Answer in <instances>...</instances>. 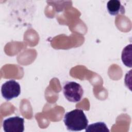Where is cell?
<instances>
[{
	"label": "cell",
	"mask_w": 132,
	"mask_h": 132,
	"mask_svg": "<svg viewBox=\"0 0 132 132\" xmlns=\"http://www.w3.org/2000/svg\"><path fill=\"white\" fill-rule=\"evenodd\" d=\"M63 122L68 130L75 131L85 129L88 124V120L84 111L80 109H75L67 112L64 114Z\"/></svg>",
	"instance_id": "6da1fadb"
},
{
	"label": "cell",
	"mask_w": 132,
	"mask_h": 132,
	"mask_svg": "<svg viewBox=\"0 0 132 132\" xmlns=\"http://www.w3.org/2000/svg\"><path fill=\"white\" fill-rule=\"evenodd\" d=\"M63 92L68 101L75 103L81 100L84 90L80 84L75 81H68L63 86Z\"/></svg>",
	"instance_id": "7a4b0ae2"
},
{
	"label": "cell",
	"mask_w": 132,
	"mask_h": 132,
	"mask_svg": "<svg viewBox=\"0 0 132 132\" xmlns=\"http://www.w3.org/2000/svg\"><path fill=\"white\" fill-rule=\"evenodd\" d=\"M3 97L7 101L18 97L21 93V87L19 82L14 80L7 81L3 84L1 88Z\"/></svg>",
	"instance_id": "3957f363"
},
{
	"label": "cell",
	"mask_w": 132,
	"mask_h": 132,
	"mask_svg": "<svg viewBox=\"0 0 132 132\" xmlns=\"http://www.w3.org/2000/svg\"><path fill=\"white\" fill-rule=\"evenodd\" d=\"M24 120L18 116L10 117L3 121V127L5 132H23Z\"/></svg>",
	"instance_id": "277c9868"
},
{
	"label": "cell",
	"mask_w": 132,
	"mask_h": 132,
	"mask_svg": "<svg viewBox=\"0 0 132 132\" xmlns=\"http://www.w3.org/2000/svg\"><path fill=\"white\" fill-rule=\"evenodd\" d=\"M107 9L110 14L116 15L118 14H124L125 8L120 1L110 0L107 4Z\"/></svg>",
	"instance_id": "5b68a950"
},
{
	"label": "cell",
	"mask_w": 132,
	"mask_h": 132,
	"mask_svg": "<svg viewBox=\"0 0 132 132\" xmlns=\"http://www.w3.org/2000/svg\"><path fill=\"white\" fill-rule=\"evenodd\" d=\"M85 130L86 132H109L106 124L102 122L92 123L87 126Z\"/></svg>",
	"instance_id": "8992f818"
},
{
	"label": "cell",
	"mask_w": 132,
	"mask_h": 132,
	"mask_svg": "<svg viewBox=\"0 0 132 132\" xmlns=\"http://www.w3.org/2000/svg\"><path fill=\"white\" fill-rule=\"evenodd\" d=\"M131 44L127 45L122 53V60L123 63L128 67H131Z\"/></svg>",
	"instance_id": "52a82bcc"
}]
</instances>
